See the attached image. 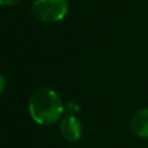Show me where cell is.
I'll use <instances>...</instances> for the list:
<instances>
[{
    "mask_svg": "<svg viewBox=\"0 0 148 148\" xmlns=\"http://www.w3.org/2000/svg\"><path fill=\"white\" fill-rule=\"evenodd\" d=\"M59 131L65 140L69 142H75L81 139L83 133V126L75 116L67 114L61 118L59 123Z\"/></svg>",
    "mask_w": 148,
    "mask_h": 148,
    "instance_id": "3957f363",
    "label": "cell"
},
{
    "mask_svg": "<svg viewBox=\"0 0 148 148\" xmlns=\"http://www.w3.org/2000/svg\"><path fill=\"white\" fill-rule=\"evenodd\" d=\"M28 110L35 123L39 125H51L60 119L64 113V104L56 90L43 87L31 94Z\"/></svg>",
    "mask_w": 148,
    "mask_h": 148,
    "instance_id": "6da1fadb",
    "label": "cell"
},
{
    "mask_svg": "<svg viewBox=\"0 0 148 148\" xmlns=\"http://www.w3.org/2000/svg\"><path fill=\"white\" fill-rule=\"evenodd\" d=\"M131 130L139 136L147 139L148 138V108L138 110L131 118Z\"/></svg>",
    "mask_w": 148,
    "mask_h": 148,
    "instance_id": "277c9868",
    "label": "cell"
},
{
    "mask_svg": "<svg viewBox=\"0 0 148 148\" xmlns=\"http://www.w3.org/2000/svg\"><path fill=\"white\" fill-rule=\"evenodd\" d=\"M21 1L22 0H0V6H13Z\"/></svg>",
    "mask_w": 148,
    "mask_h": 148,
    "instance_id": "8992f818",
    "label": "cell"
},
{
    "mask_svg": "<svg viewBox=\"0 0 148 148\" xmlns=\"http://www.w3.org/2000/svg\"><path fill=\"white\" fill-rule=\"evenodd\" d=\"M68 12L67 0H35L31 6L32 15L40 22L56 23L61 21Z\"/></svg>",
    "mask_w": 148,
    "mask_h": 148,
    "instance_id": "7a4b0ae2",
    "label": "cell"
},
{
    "mask_svg": "<svg viewBox=\"0 0 148 148\" xmlns=\"http://www.w3.org/2000/svg\"><path fill=\"white\" fill-rule=\"evenodd\" d=\"M79 110H80V106L75 102H68L66 105H64V112L67 111L68 114H72V116H75V113L79 112Z\"/></svg>",
    "mask_w": 148,
    "mask_h": 148,
    "instance_id": "5b68a950",
    "label": "cell"
},
{
    "mask_svg": "<svg viewBox=\"0 0 148 148\" xmlns=\"http://www.w3.org/2000/svg\"><path fill=\"white\" fill-rule=\"evenodd\" d=\"M5 87H6V80H5V77L0 74V94L3 91Z\"/></svg>",
    "mask_w": 148,
    "mask_h": 148,
    "instance_id": "52a82bcc",
    "label": "cell"
}]
</instances>
